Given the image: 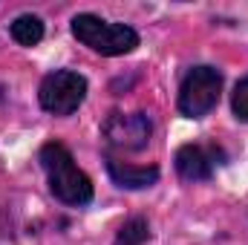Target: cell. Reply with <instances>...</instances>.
Instances as JSON below:
<instances>
[{"instance_id":"cell-2","label":"cell","mask_w":248,"mask_h":245,"mask_svg":"<svg viewBox=\"0 0 248 245\" xmlns=\"http://www.w3.org/2000/svg\"><path fill=\"white\" fill-rule=\"evenodd\" d=\"M72 35L78 44H84L87 49H93L95 55H130L139 46V32L127 23H110L101 20L98 15H75L72 17Z\"/></svg>"},{"instance_id":"cell-5","label":"cell","mask_w":248,"mask_h":245,"mask_svg":"<svg viewBox=\"0 0 248 245\" xmlns=\"http://www.w3.org/2000/svg\"><path fill=\"white\" fill-rule=\"evenodd\" d=\"M104 144L119 153H139L150 144L153 124L147 113H110L107 122L101 124Z\"/></svg>"},{"instance_id":"cell-6","label":"cell","mask_w":248,"mask_h":245,"mask_svg":"<svg viewBox=\"0 0 248 245\" xmlns=\"http://www.w3.org/2000/svg\"><path fill=\"white\" fill-rule=\"evenodd\" d=\"M176 173L185 182H205L211 179L214 168L225 162L222 147L217 144H182L176 150Z\"/></svg>"},{"instance_id":"cell-7","label":"cell","mask_w":248,"mask_h":245,"mask_svg":"<svg viewBox=\"0 0 248 245\" xmlns=\"http://www.w3.org/2000/svg\"><path fill=\"white\" fill-rule=\"evenodd\" d=\"M107 173L110 179L119 184V187H127V190H144L150 184L159 182V168L156 165H130V162H122L119 156L107 153Z\"/></svg>"},{"instance_id":"cell-4","label":"cell","mask_w":248,"mask_h":245,"mask_svg":"<svg viewBox=\"0 0 248 245\" xmlns=\"http://www.w3.org/2000/svg\"><path fill=\"white\" fill-rule=\"evenodd\" d=\"M87 98V78L72 69H55L41 81L38 101L52 116H72Z\"/></svg>"},{"instance_id":"cell-9","label":"cell","mask_w":248,"mask_h":245,"mask_svg":"<svg viewBox=\"0 0 248 245\" xmlns=\"http://www.w3.org/2000/svg\"><path fill=\"white\" fill-rule=\"evenodd\" d=\"M147 237H150V225H147V219L133 216V219H127L122 228H119V234H116V245H141V243H147Z\"/></svg>"},{"instance_id":"cell-3","label":"cell","mask_w":248,"mask_h":245,"mask_svg":"<svg viewBox=\"0 0 248 245\" xmlns=\"http://www.w3.org/2000/svg\"><path fill=\"white\" fill-rule=\"evenodd\" d=\"M219 92H222V75L219 69L214 66H193L187 69V75L182 78V87H179V113L187 119H202L208 116L217 101H219Z\"/></svg>"},{"instance_id":"cell-10","label":"cell","mask_w":248,"mask_h":245,"mask_svg":"<svg viewBox=\"0 0 248 245\" xmlns=\"http://www.w3.org/2000/svg\"><path fill=\"white\" fill-rule=\"evenodd\" d=\"M231 110L240 122H248V75L234 87V95H231Z\"/></svg>"},{"instance_id":"cell-1","label":"cell","mask_w":248,"mask_h":245,"mask_svg":"<svg viewBox=\"0 0 248 245\" xmlns=\"http://www.w3.org/2000/svg\"><path fill=\"white\" fill-rule=\"evenodd\" d=\"M41 159V168L46 173V182L52 196L63 202V205H72V208H81V205H90L93 202V182L90 176L75 165L72 153L63 147L61 141H46L38 153Z\"/></svg>"},{"instance_id":"cell-8","label":"cell","mask_w":248,"mask_h":245,"mask_svg":"<svg viewBox=\"0 0 248 245\" xmlns=\"http://www.w3.org/2000/svg\"><path fill=\"white\" fill-rule=\"evenodd\" d=\"M9 35H12V41L20 44V46H38V44L44 41V20L35 17V15H20V17L12 20Z\"/></svg>"}]
</instances>
